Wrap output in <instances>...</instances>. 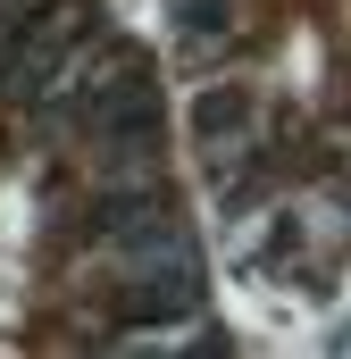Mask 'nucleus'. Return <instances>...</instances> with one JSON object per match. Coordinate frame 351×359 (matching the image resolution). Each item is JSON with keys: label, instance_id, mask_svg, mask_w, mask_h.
Masks as SVG:
<instances>
[{"label": "nucleus", "instance_id": "1", "mask_svg": "<svg viewBox=\"0 0 351 359\" xmlns=\"http://www.w3.org/2000/svg\"><path fill=\"white\" fill-rule=\"evenodd\" d=\"M201 309V276L192 268H143L126 292H117V326H134V334H151V326H184Z\"/></svg>", "mask_w": 351, "mask_h": 359}]
</instances>
